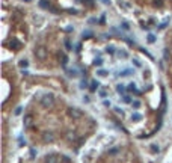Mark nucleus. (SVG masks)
<instances>
[{
  "label": "nucleus",
  "mask_w": 172,
  "mask_h": 163,
  "mask_svg": "<svg viewBox=\"0 0 172 163\" xmlns=\"http://www.w3.org/2000/svg\"><path fill=\"white\" fill-rule=\"evenodd\" d=\"M54 139H56V136H54L53 132H45V133L42 135V141H44L45 144H51V142H54Z\"/></svg>",
  "instance_id": "obj_3"
},
{
  "label": "nucleus",
  "mask_w": 172,
  "mask_h": 163,
  "mask_svg": "<svg viewBox=\"0 0 172 163\" xmlns=\"http://www.w3.org/2000/svg\"><path fill=\"white\" fill-rule=\"evenodd\" d=\"M151 150H153V151H159V147H157V145H151Z\"/></svg>",
  "instance_id": "obj_32"
},
{
  "label": "nucleus",
  "mask_w": 172,
  "mask_h": 163,
  "mask_svg": "<svg viewBox=\"0 0 172 163\" xmlns=\"http://www.w3.org/2000/svg\"><path fill=\"white\" fill-rule=\"evenodd\" d=\"M66 139H68L70 142H74V141L77 139V135H76L74 132H68V133H66Z\"/></svg>",
  "instance_id": "obj_9"
},
{
  "label": "nucleus",
  "mask_w": 172,
  "mask_h": 163,
  "mask_svg": "<svg viewBox=\"0 0 172 163\" xmlns=\"http://www.w3.org/2000/svg\"><path fill=\"white\" fill-rule=\"evenodd\" d=\"M11 47H15V48H18V47H20V42H18L17 39H14V41H11Z\"/></svg>",
  "instance_id": "obj_21"
},
{
  "label": "nucleus",
  "mask_w": 172,
  "mask_h": 163,
  "mask_svg": "<svg viewBox=\"0 0 172 163\" xmlns=\"http://www.w3.org/2000/svg\"><path fill=\"white\" fill-rule=\"evenodd\" d=\"M68 113H70V116H73V118H76V119L83 118V112H82L80 109H77V107H70V109H68Z\"/></svg>",
  "instance_id": "obj_2"
},
{
  "label": "nucleus",
  "mask_w": 172,
  "mask_h": 163,
  "mask_svg": "<svg viewBox=\"0 0 172 163\" xmlns=\"http://www.w3.org/2000/svg\"><path fill=\"white\" fill-rule=\"evenodd\" d=\"M23 2H27V3H29V2H30V0H23Z\"/></svg>",
  "instance_id": "obj_36"
},
{
  "label": "nucleus",
  "mask_w": 172,
  "mask_h": 163,
  "mask_svg": "<svg viewBox=\"0 0 172 163\" xmlns=\"http://www.w3.org/2000/svg\"><path fill=\"white\" fill-rule=\"evenodd\" d=\"M119 6H121V8H125V9H128V8H130V5H128V3H125V2H122V0H119Z\"/></svg>",
  "instance_id": "obj_20"
},
{
  "label": "nucleus",
  "mask_w": 172,
  "mask_h": 163,
  "mask_svg": "<svg viewBox=\"0 0 172 163\" xmlns=\"http://www.w3.org/2000/svg\"><path fill=\"white\" fill-rule=\"evenodd\" d=\"M89 23H91V24H94V23H97V20H95V18H91V20H89Z\"/></svg>",
  "instance_id": "obj_35"
},
{
  "label": "nucleus",
  "mask_w": 172,
  "mask_h": 163,
  "mask_svg": "<svg viewBox=\"0 0 172 163\" xmlns=\"http://www.w3.org/2000/svg\"><path fill=\"white\" fill-rule=\"evenodd\" d=\"M154 3H156V5H157V6H162V5H163V2H162V0H156V2H154Z\"/></svg>",
  "instance_id": "obj_33"
},
{
  "label": "nucleus",
  "mask_w": 172,
  "mask_h": 163,
  "mask_svg": "<svg viewBox=\"0 0 172 163\" xmlns=\"http://www.w3.org/2000/svg\"><path fill=\"white\" fill-rule=\"evenodd\" d=\"M113 110H115L118 115H124V110H122V109H119V107H113Z\"/></svg>",
  "instance_id": "obj_24"
},
{
  "label": "nucleus",
  "mask_w": 172,
  "mask_h": 163,
  "mask_svg": "<svg viewBox=\"0 0 172 163\" xmlns=\"http://www.w3.org/2000/svg\"><path fill=\"white\" fill-rule=\"evenodd\" d=\"M65 48H66V50H71V48H73V45H71V41H70L68 38H65Z\"/></svg>",
  "instance_id": "obj_16"
},
{
  "label": "nucleus",
  "mask_w": 172,
  "mask_h": 163,
  "mask_svg": "<svg viewBox=\"0 0 172 163\" xmlns=\"http://www.w3.org/2000/svg\"><path fill=\"white\" fill-rule=\"evenodd\" d=\"M59 162V157L56 154H47L45 156V163H57Z\"/></svg>",
  "instance_id": "obj_6"
},
{
  "label": "nucleus",
  "mask_w": 172,
  "mask_h": 163,
  "mask_svg": "<svg viewBox=\"0 0 172 163\" xmlns=\"http://www.w3.org/2000/svg\"><path fill=\"white\" fill-rule=\"evenodd\" d=\"M116 91H118L121 95H125V88H124V85H118V86H116Z\"/></svg>",
  "instance_id": "obj_13"
},
{
  "label": "nucleus",
  "mask_w": 172,
  "mask_h": 163,
  "mask_svg": "<svg viewBox=\"0 0 172 163\" xmlns=\"http://www.w3.org/2000/svg\"><path fill=\"white\" fill-rule=\"evenodd\" d=\"M85 6H88V8H94V5H95V2L94 0H80Z\"/></svg>",
  "instance_id": "obj_10"
},
{
  "label": "nucleus",
  "mask_w": 172,
  "mask_h": 163,
  "mask_svg": "<svg viewBox=\"0 0 172 163\" xmlns=\"http://www.w3.org/2000/svg\"><path fill=\"white\" fill-rule=\"evenodd\" d=\"M20 112H21V107H17V109H15V112H14V115H18Z\"/></svg>",
  "instance_id": "obj_31"
},
{
  "label": "nucleus",
  "mask_w": 172,
  "mask_h": 163,
  "mask_svg": "<svg viewBox=\"0 0 172 163\" xmlns=\"http://www.w3.org/2000/svg\"><path fill=\"white\" fill-rule=\"evenodd\" d=\"M122 101H124V103H133V100H131L128 95H124V97H122Z\"/></svg>",
  "instance_id": "obj_22"
},
{
  "label": "nucleus",
  "mask_w": 172,
  "mask_h": 163,
  "mask_svg": "<svg viewBox=\"0 0 172 163\" xmlns=\"http://www.w3.org/2000/svg\"><path fill=\"white\" fill-rule=\"evenodd\" d=\"M35 54H36V57L44 59L47 53H45V48H44V47H36V48H35Z\"/></svg>",
  "instance_id": "obj_4"
},
{
  "label": "nucleus",
  "mask_w": 172,
  "mask_h": 163,
  "mask_svg": "<svg viewBox=\"0 0 172 163\" xmlns=\"http://www.w3.org/2000/svg\"><path fill=\"white\" fill-rule=\"evenodd\" d=\"M133 63H134L136 67H141V62H139V60H136V59H133Z\"/></svg>",
  "instance_id": "obj_30"
},
{
  "label": "nucleus",
  "mask_w": 172,
  "mask_h": 163,
  "mask_svg": "<svg viewBox=\"0 0 172 163\" xmlns=\"http://www.w3.org/2000/svg\"><path fill=\"white\" fill-rule=\"evenodd\" d=\"M48 0H39V8H42V9H48Z\"/></svg>",
  "instance_id": "obj_12"
},
{
  "label": "nucleus",
  "mask_w": 172,
  "mask_h": 163,
  "mask_svg": "<svg viewBox=\"0 0 172 163\" xmlns=\"http://www.w3.org/2000/svg\"><path fill=\"white\" fill-rule=\"evenodd\" d=\"M98 88H100V82H97V80H92V82H91V86H89V89H91L92 92H95Z\"/></svg>",
  "instance_id": "obj_7"
},
{
  "label": "nucleus",
  "mask_w": 172,
  "mask_h": 163,
  "mask_svg": "<svg viewBox=\"0 0 172 163\" xmlns=\"http://www.w3.org/2000/svg\"><path fill=\"white\" fill-rule=\"evenodd\" d=\"M97 76H98V77H107L109 73H107L106 70H97Z\"/></svg>",
  "instance_id": "obj_11"
},
{
  "label": "nucleus",
  "mask_w": 172,
  "mask_h": 163,
  "mask_svg": "<svg viewBox=\"0 0 172 163\" xmlns=\"http://www.w3.org/2000/svg\"><path fill=\"white\" fill-rule=\"evenodd\" d=\"M92 36V32H83V38H91Z\"/></svg>",
  "instance_id": "obj_25"
},
{
  "label": "nucleus",
  "mask_w": 172,
  "mask_h": 163,
  "mask_svg": "<svg viewBox=\"0 0 172 163\" xmlns=\"http://www.w3.org/2000/svg\"><path fill=\"white\" fill-rule=\"evenodd\" d=\"M60 159H62V162H63V163H70V162H71V160H70V159H68L66 156H62Z\"/></svg>",
  "instance_id": "obj_26"
},
{
  "label": "nucleus",
  "mask_w": 172,
  "mask_h": 163,
  "mask_svg": "<svg viewBox=\"0 0 172 163\" xmlns=\"http://www.w3.org/2000/svg\"><path fill=\"white\" fill-rule=\"evenodd\" d=\"M32 122H33L32 115H24V118H23V124H24V127H26V128H29V127L32 125Z\"/></svg>",
  "instance_id": "obj_5"
},
{
  "label": "nucleus",
  "mask_w": 172,
  "mask_h": 163,
  "mask_svg": "<svg viewBox=\"0 0 172 163\" xmlns=\"http://www.w3.org/2000/svg\"><path fill=\"white\" fill-rule=\"evenodd\" d=\"M60 62H62V67L65 68L66 62H68V57H66V54H60Z\"/></svg>",
  "instance_id": "obj_14"
},
{
  "label": "nucleus",
  "mask_w": 172,
  "mask_h": 163,
  "mask_svg": "<svg viewBox=\"0 0 172 163\" xmlns=\"http://www.w3.org/2000/svg\"><path fill=\"white\" fill-rule=\"evenodd\" d=\"M80 88H82V89H86V88H89V82H88L86 79H83V80H82V83H80Z\"/></svg>",
  "instance_id": "obj_15"
},
{
  "label": "nucleus",
  "mask_w": 172,
  "mask_h": 163,
  "mask_svg": "<svg viewBox=\"0 0 172 163\" xmlns=\"http://www.w3.org/2000/svg\"><path fill=\"white\" fill-rule=\"evenodd\" d=\"M118 153H119V148H116V147H115V148H110V150H109V154H112V156H116Z\"/></svg>",
  "instance_id": "obj_17"
},
{
  "label": "nucleus",
  "mask_w": 172,
  "mask_h": 163,
  "mask_svg": "<svg viewBox=\"0 0 172 163\" xmlns=\"http://www.w3.org/2000/svg\"><path fill=\"white\" fill-rule=\"evenodd\" d=\"M118 54H119V56H124V57H125V56H127V53H125V51H124V50H122V51H118Z\"/></svg>",
  "instance_id": "obj_29"
},
{
  "label": "nucleus",
  "mask_w": 172,
  "mask_h": 163,
  "mask_svg": "<svg viewBox=\"0 0 172 163\" xmlns=\"http://www.w3.org/2000/svg\"><path fill=\"white\" fill-rule=\"evenodd\" d=\"M147 39H148V42H156V36H154L153 33H148V36H147Z\"/></svg>",
  "instance_id": "obj_18"
},
{
  "label": "nucleus",
  "mask_w": 172,
  "mask_h": 163,
  "mask_svg": "<svg viewBox=\"0 0 172 163\" xmlns=\"http://www.w3.org/2000/svg\"><path fill=\"white\" fill-rule=\"evenodd\" d=\"M107 51H109L110 54H113V53H115V48H113V47H107Z\"/></svg>",
  "instance_id": "obj_27"
},
{
  "label": "nucleus",
  "mask_w": 172,
  "mask_h": 163,
  "mask_svg": "<svg viewBox=\"0 0 172 163\" xmlns=\"http://www.w3.org/2000/svg\"><path fill=\"white\" fill-rule=\"evenodd\" d=\"M101 63H103V59H97V60H95V65H98V67H100Z\"/></svg>",
  "instance_id": "obj_28"
},
{
  "label": "nucleus",
  "mask_w": 172,
  "mask_h": 163,
  "mask_svg": "<svg viewBox=\"0 0 172 163\" xmlns=\"http://www.w3.org/2000/svg\"><path fill=\"white\" fill-rule=\"evenodd\" d=\"M18 67H20L21 70H26V68L29 67V60H27V59H21V60L18 62Z\"/></svg>",
  "instance_id": "obj_8"
},
{
  "label": "nucleus",
  "mask_w": 172,
  "mask_h": 163,
  "mask_svg": "<svg viewBox=\"0 0 172 163\" xmlns=\"http://www.w3.org/2000/svg\"><path fill=\"white\" fill-rule=\"evenodd\" d=\"M104 20H106V17H104V15H103V17H101V18H100V23H101V24H104Z\"/></svg>",
  "instance_id": "obj_34"
},
{
  "label": "nucleus",
  "mask_w": 172,
  "mask_h": 163,
  "mask_svg": "<svg viewBox=\"0 0 172 163\" xmlns=\"http://www.w3.org/2000/svg\"><path fill=\"white\" fill-rule=\"evenodd\" d=\"M131 106H133L134 109H139V107H141V101H139V100H134V101L131 103Z\"/></svg>",
  "instance_id": "obj_19"
},
{
  "label": "nucleus",
  "mask_w": 172,
  "mask_h": 163,
  "mask_svg": "<svg viewBox=\"0 0 172 163\" xmlns=\"http://www.w3.org/2000/svg\"><path fill=\"white\" fill-rule=\"evenodd\" d=\"M100 97H101V98H106V97H107V91H106V89H101V91H100Z\"/></svg>",
  "instance_id": "obj_23"
},
{
  "label": "nucleus",
  "mask_w": 172,
  "mask_h": 163,
  "mask_svg": "<svg viewBox=\"0 0 172 163\" xmlns=\"http://www.w3.org/2000/svg\"><path fill=\"white\" fill-rule=\"evenodd\" d=\"M41 104H42L44 107L53 106V104H54V97H53V94H44V95L41 97Z\"/></svg>",
  "instance_id": "obj_1"
}]
</instances>
